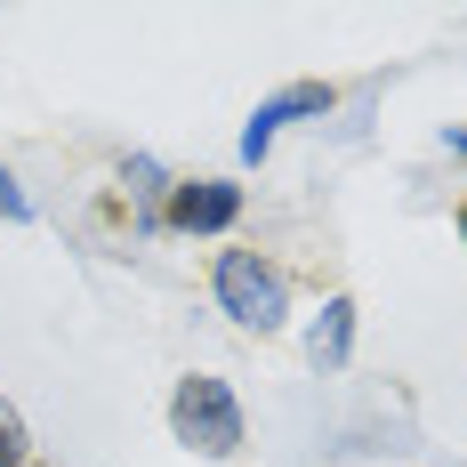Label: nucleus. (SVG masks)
I'll return each mask as SVG.
<instances>
[{"mask_svg":"<svg viewBox=\"0 0 467 467\" xmlns=\"http://www.w3.org/2000/svg\"><path fill=\"white\" fill-rule=\"evenodd\" d=\"M330 105H338V89H330V81H298V89L266 97V105L250 113V130H242V153L258 161V153H266V145L282 138V121H298V113H330Z\"/></svg>","mask_w":467,"mask_h":467,"instance_id":"nucleus-4","label":"nucleus"},{"mask_svg":"<svg viewBox=\"0 0 467 467\" xmlns=\"http://www.w3.org/2000/svg\"><path fill=\"white\" fill-rule=\"evenodd\" d=\"M347 347H355V298H330L323 323H315V338H306V355H315L323 371H338V363H347Z\"/></svg>","mask_w":467,"mask_h":467,"instance_id":"nucleus-5","label":"nucleus"},{"mask_svg":"<svg viewBox=\"0 0 467 467\" xmlns=\"http://www.w3.org/2000/svg\"><path fill=\"white\" fill-rule=\"evenodd\" d=\"M451 153H467V130H451Z\"/></svg>","mask_w":467,"mask_h":467,"instance_id":"nucleus-8","label":"nucleus"},{"mask_svg":"<svg viewBox=\"0 0 467 467\" xmlns=\"http://www.w3.org/2000/svg\"><path fill=\"white\" fill-rule=\"evenodd\" d=\"M210 290H218V306H226L242 330H282V315H290V282L258 258V250H218V266H210Z\"/></svg>","mask_w":467,"mask_h":467,"instance_id":"nucleus-2","label":"nucleus"},{"mask_svg":"<svg viewBox=\"0 0 467 467\" xmlns=\"http://www.w3.org/2000/svg\"><path fill=\"white\" fill-rule=\"evenodd\" d=\"M234 218H242V186H226V178H193V186L170 193V226L178 234H226Z\"/></svg>","mask_w":467,"mask_h":467,"instance_id":"nucleus-3","label":"nucleus"},{"mask_svg":"<svg viewBox=\"0 0 467 467\" xmlns=\"http://www.w3.org/2000/svg\"><path fill=\"white\" fill-rule=\"evenodd\" d=\"M170 427H178V443L202 451V460H234L242 451V403H234L226 379H178V395H170Z\"/></svg>","mask_w":467,"mask_h":467,"instance_id":"nucleus-1","label":"nucleus"},{"mask_svg":"<svg viewBox=\"0 0 467 467\" xmlns=\"http://www.w3.org/2000/svg\"><path fill=\"white\" fill-rule=\"evenodd\" d=\"M0 218H33V202H25V186L0 170Z\"/></svg>","mask_w":467,"mask_h":467,"instance_id":"nucleus-7","label":"nucleus"},{"mask_svg":"<svg viewBox=\"0 0 467 467\" xmlns=\"http://www.w3.org/2000/svg\"><path fill=\"white\" fill-rule=\"evenodd\" d=\"M460 234H467V210H460Z\"/></svg>","mask_w":467,"mask_h":467,"instance_id":"nucleus-9","label":"nucleus"},{"mask_svg":"<svg viewBox=\"0 0 467 467\" xmlns=\"http://www.w3.org/2000/svg\"><path fill=\"white\" fill-rule=\"evenodd\" d=\"M0 467H25V420L0 403Z\"/></svg>","mask_w":467,"mask_h":467,"instance_id":"nucleus-6","label":"nucleus"}]
</instances>
